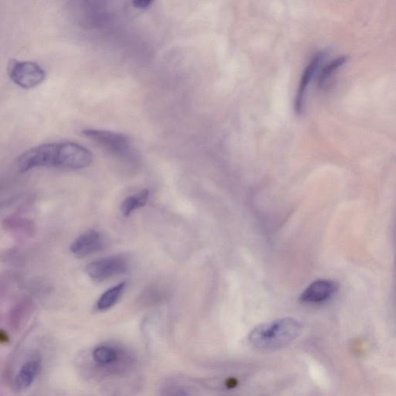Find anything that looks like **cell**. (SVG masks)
Here are the masks:
<instances>
[{
	"label": "cell",
	"mask_w": 396,
	"mask_h": 396,
	"mask_svg": "<svg viewBox=\"0 0 396 396\" xmlns=\"http://www.w3.org/2000/svg\"><path fill=\"white\" fill-rule=\"evenodd\" d=\"M93 153L88 148L74 142L46 144L34 146L19 155L17 171L26 173L39 167L83 169L93 162Z\"/></svg>",
	"instance_id": "cell-1"
},
{
	"label": "cell",
	"mask_w": 396,
	"mask_h": 396,
	"mask_svg": "<svg viewBox=\"0 0 396 396\" xmlns=\"http://www.w3.org/2000/svg\"><path fill=\"white\" fill-rule=\"evenodd\" d=\"M302 329L301 323L295 318H281L254 328L249 335V341L258 350L277 351L294 342L300 335Z\"/></svg>",
	"instance_id": "cell-2"
},
{
	"label": "cell",
	"mask_w": 396,
	"mask_h": 396,
	"mask_svg": "<svg viewBox=\"0 0 396 396\" xmlns=\"http://www.w3.org/2000/svg\"><path fill=\"white\" fill-rule=\"evenodd\" d=\"M82 132L113 157L125 159L131 153L130 140L123 133L96 129H86Z\"/></svg>",
	"instance_id": "cell-3"
},
{
	"label": "cell",
	"mask_w": 396,
	"mask_h": 396,
	"mask_svg": "<svg viewBox=\"0 0 396 396\" xmlns=\"http://www.w3.org/2000/svg\"><path fill=\"white\" fill-rule=\"evenodd\" d=\"M7 73L11 81L24 89L40 86L46 79L45 70L32 61L11 60Z\"/></svg>",
	"instance_id": "cell-4"
},
{
	"label": "cell",
	"mask_w": 396,
	"mask_h": 396,
	"mask_svg": "<svg viewBox=\"0 0 396 396\" xmlns=\"http://www.w3.org/2000/svg\"><path fill=\"white\" fill-rule=\"evenodd\" d=\"M129 264L124 257L113 256L91 261L86 267L91 279L105 280L128 271Z\"/></svg>",
	"instance_id": "cell-5"
},
{
	"label": "cell",
	"mask_w": 396,
	"mask_h": 396,
	"mask_svg": "<svg viewBox=\"0 0 396 396\" xmlns=\"http://www.w3.org/2000/svg\"><path fill=\"white\" fill-rule=\"evenodd\" d=\"M105 239L101 232L96 229L84 231L70 245V250L75 256L86 257L105 249Z\"/></svg>",
	"instance_id": "cell-6"
},
{
	"label": "cell",
	"mask_w": 396,
	"mask_h": 396,
	"mask_svg": "<svg viewBox=\"0 0 396 396\" xmlns=\"http://www.w3.org/2000/svg\"><path fill=\"white\" fill-rule=\"evenodd\" d=\"M326 58V52H322L317 53L312 60L310 61L305 70H304L295 100V110L297 114H302L304 100H305L306 91H307L310 84L312 82L316 74L319 72V70Z\"/></svg>",
	"instance_id": "cell-7"
},
{
	"label": "cell",
	"mask_w": 396,
	"mask_h": 396,
	"mask_svg": "<svg viewBox=\"0 0 396 396\" xmlns=\"http://www.w3.org/2000/svg\"><path fill=\"white\" fill-rule=\"evenodd\" d=\"M337 286L335 282L320 280L311 284L303 292L300 300L307 303H321L330 299L337 291Z\"/></svg>",
	"instance_id": "cell-8"
},
{
	"label": "cell",
	"mask_w": 396,
	"mask_h": 396,
	"mask_svg": "<svg viewBox=\"0 0 396 396\" xmlns=\"http://www.w3.org/2000/svg\"><path fill=\"white\" fill-rule=\"evenodd\" d=\"M41 358L38 356H33L28 358L20 367L14 386L18 391H26L30 388L38 376L41 370Z\"/></svg>",
	"instance_id": "cell-9"
},
{
	"label": "cell",
	"mask_w": 396,
	"mask_h": 396,
	"mask_svg": "<svg viewBox=\"0 0 396 396\" xmlns=\"http://www.w3.org/2000/svg\"><path fill=\"white\" fill-rule=\"evenodd\" d=\"M91 358L101 369L110 370L123 359V352L115 346L102 344L96 346L91 352Z\"/></svg>",
	"instance_id": "cell-10"
},
{
	"label": "cell",
	"mask_w": 396,
	"mask_h": 396,
	"mask_svg": "<svg viewBox=\"0 0 396 396\" xmlns=\"http://www.w3.org/2000/svg\"><path fill=\"white\" fill-rule=\"evenodd\" d=\"M3 228L18 236H31L35 231V226L30 219L20 216L7 217L3 221Z\"/></svg>",
	"instance_id": "cell-11"
},
{
	"label": "cell",
	"mask_w": 396,
	"mask_h": 396,
	"mask_svg": "<svg viewBox=\"0 0 396 396\" xmlns=\"http://www.w3.org/2000/svg\"><path fill=\"white\" fill-rule=\"evenodd\" d=\"M348 56H340L330 61L321 68L319 75H318V88L321 89L328 88L334 76L348 62Z\"/></svg>",
	"instance_id": "cell-12"
},
{
	"label": "cell",
	"mask_w": 396,
	"mask_h": 396,
	"mask_svg": "<svg viewBox=\"0 0 396 396\" xmlns=\"http://www.w3.org/2000/svg\"><path fill=\"white\" fill-rule=\"evenodd\" d=\"M126 285V282L124 281L107 289V291L99 297L96 303L97 310L99 311H105L114 307L120 298H121Z\"/></svg>",
	"instance_id": "cell-13"
},
{
	"label": "cell",
	"mask_w": 396,
	"mask_h": 396,
	"mask_svg": "<svg viewBox=\"0 0 396 396\" xmlns=\"http://www.w3.org/2000/svg\"><path fill=\"white\" fill-rule=\"evenodd\" d=\"M150 190L144 189L135 195L127 197L120 208L123 216L129 217L132 212L144 207L150 197Z\"/></svg>",
	"instance_id": "cell-14"
},
{
	"label": "cell",
	"mask_w": 396,
	"mask_h": 396,
	"mask_svg": "<svg viewBox=\"0 0 396 396\" xmlns=\"http://www.w3.org/2000/svg\"><path fill=\"white\" fill-rule=\"evenodd\" d=\"M154 0H132V4L136 8L144 10L151 6Z\"/></svg>",
	"instance_id": "cell-15"
},
{
	"label": "cell",
	"mask_w": 396,
	"mask_h": 396,
	"mask_svg": "<svg viewBox=\"0 0 396 396\" xmlns=\"http://www.w3.org/2000/svg\"><path fill=\"white\" fill-rule=\"evenodd\" d=\"M0 342H1V343L3 344L8 343L10 342L9 335H7L3 330L0 332Z\"/></svg>",
	"instance_id": "cell-16"
}]
</instances>
